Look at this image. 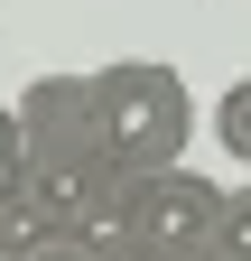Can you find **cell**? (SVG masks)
Returning <instances> with one entry per match:
<instances>
[{"mask_svg": "<svg viewBox=\"0 0 251 261\" xmlns=\"http://www.w3.org/2000/svg\"><path fill=\"white\" fill-rule=\"evenodd\" d=\"M93 112H103V149H112L131 177L186 168V140H196V93H186V75H177L168 56L93 65Z\"/></svg>", "mask_w": 251, "mask_h": 261, "instance_id": "1", "label": "cell"}, {"mask_svg": "<svg viewBox=\"0 0 251 261\" xmlns=\"http://www.w3.org/2000/svg\"><path fill=\"white\" fill-rule=\"evenodd\" d=\"M19 130L38 177H84L103 168V112H93V75H28L19 84Z\"/></svg>", "mask_w": 251, "mask_h": 261, "instance_id": "2", "label": "cell"}, {"mask_svg": "<svg viewBox=\"0 0 251 261\" xmlns=\"http://www.w3.org/2000/svg\"><path fill=\"white\" fill-rule=\"evenodd\" d=\"M224 196H233V187H214V177H196V168L140 177L131 243H121V252H177V261H205V252H214V224H224Z\"/></svg>", "mask_w": 251, "mask_h": 261, "instance_id": "3", "label": "cell"}, {"mask_svg": "<svg viewBox=\"0 0 251 261\" xmlns=\"http://www.w3.org/2000/svg\"><path fill=\"white\" fill-rule=\"evenodd\" d=\"M214 140H224L242 168H251V75H233L224 93H214Z\"/></svg>", "mask_w": 251, "mask_h": 261, "instance_id": "4", "label": "cell"}, {"mask_svg": "<svg viewBox=\"0 0 251 261\" xmlns=\"http://www.w3.org/2000/svg\"><path fill=\"white\" fill-rule=\"evenodd\" d=\"M205 261H251V187L224 196V224H214V252Z\"/></svg>", "mask_w": 251, "mask_h": 261, "instance_id": "5", "label": "cell"}, {"mask_svg": "<svg viewBox=\"0 0 251 261\" xmlns=\"http://www.w3.org/2000/svg\"><path fill=\"white\" fill-rule=\"evenodd\" d=\"M10 261H121L112 243H84V233H38V243H19Z\"/></svg>", "mask_w": 251, "mask_h": 261, "instance_id": "6", "label": "cell"}, {"mask_svg": "<svg viewBox=\"0 0 251 261\" xmlns=\"http://www.w3.org/2000/svg\"><path fill=\"white\" fill-rule=\"evenodd\" d=\"M28 177V130H19V103H0V196Z\"/></svg>", "mask_w": 251, "mask_h": 261, "instance_id": "7", "label": "cell"}, {"mask_svg": "<svg viewBox=\"0 0 251 261\" xmlns=\"http://www.w3.org/2000/svg\"><path fill=\"white\" fill-rule=\"evenodd\" d=\"M19 252V224H10V196H0V261Z\"/></svg>", "mask_w": 251, "mask_h": 261, "instance_id": "8", "label": "cell"}, {"mask_svg": "<svg viewBox=\"0 0 251 261\" xmlns=\"http://www.w3.org/2000/svg\"><path fill=\"white\" fill-rule=\"evenodd\" d=\"M121 261H177V252H121Z\"/></svg>", "mask_w": 251, "mask_h": 261, "instance_id": "9", "label": "cell"}]
</instances>
